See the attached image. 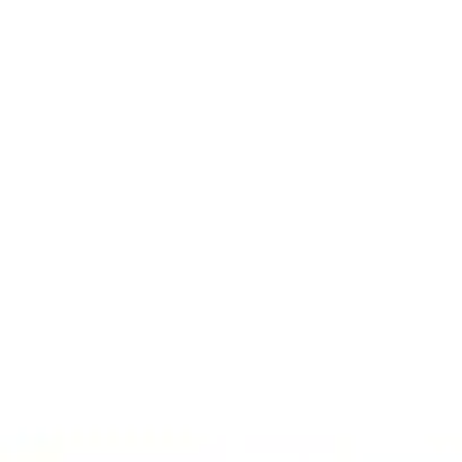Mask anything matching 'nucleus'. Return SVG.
I'll return each mask as SVG.
<instances>
[]
</instances>
